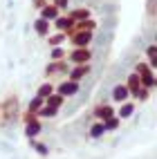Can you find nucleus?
I'll use <instances>...</instances> for the list:
<instances>
[{"mask_svg":"<svg viewBox=\"0 0 157 159\" xmlns=\"http://www.w3.org/2000/svg\"><path fill=\"white\" fill-rule=\"evenodd\" d=\"M58 92H61V97H72V94L79 92V83L76 81H67V83H63L58 88Z\"/></svg>","mask_w":157,"mask_h":159,"instance_id":"1","label":"nucleus"},{"mask_svg":"<svg viewBox=\"0 0 157 159\" xmlns=\"http://www.w3.org/2000/svg\"><path fill=\"white\" fill-rule=\"evenodd\" d=\"M72 61L74 63H85V61H90V52L88 49H76L74 54H72Z\"/></svg>","mask_w":157,"mask_h":159,"instance_id":"2","label":"nucleus"},{"mask_svg":"<svg viewBox=\"0 0 157 159\" xmlns=\"http://www.w3.org/2000/svg\"><path fill=\"white\" fill-rule=\"evenodd\" d=\"M126 97H128V88H126V85H117V88H114V92H112L114 101H123Z\"/></svg>","mask_w":157,"mask_h":159,"instance_id":"3","label":"nucleus"},{"mask_svg":"<svg viewBox=\"0 0 157 159\" xmlns=\"http://www.w3.org/2000/svg\"><path fill=\"white\" fill-rule=\"evenodd\" d=\"M90 38H92V34H90V31H85V34H76L72 40H74V45H88Z\"/></svg>","mask_w":157,"mask_h":159,"instance_id":"4","label":"nucleus"},{"mask_svg":"<svg viewBox=\"0 0 157 159\" xmlns=\"http://www.w3.org/2000/svg\"><path fill=\"white\" fill-rule=\"evenodd\" d=\"M88 72H90V67H88V65H81V67H76L74 72H72V81H79V79H83Z\"/></svg>","mask_w":157,"mask_h":159,"instance_id":"5","label":"nucleus"},{"mask_svg":"<svg viewBox=\"0 0 157 159\" xmlns=\"http://www.w3.org/2000/svg\"><path fill=\"white\" fill-rule=\"evenodd\" d=\"M54 72H65V63H54L47 67V74H54Z\"/></svg>","mask_w":157,"mask_h":159,"instance_id":"6","label":"nucleus"},{"mask_svg":"<svg viewBox=\"0 0 157 159\" xmlns=\"http://www.w3.org/2000/svg\"><path fill=\"white\" fill-rule=\"evenodd\" d=\"M52 92H54V88H52V85H43V88L38 90V97H40V99H45V97H52Z\"/></svg>","mask_w":157,"mask_h":159,"instance_id":"7","label":"nucleus"},{"mask_svg":"<svg viewBox=\"0 0 157 159\" xmlns=\"http://www.w3.org/2000/svg\"><path fill=\"white\" fill-rule=\"evenodd\" d=\"M38 130H40V125H38L36 121H31V123L27 125V134H29V137H34V134H38Z\"/></svg>","mask_w":157,"mask_h":159,"instance_id":"8","label":"nucleus"},{"mask_svg":"<svg viewBox=\"0 0 157 159\" xmlns=\"http://www.w3.org/2000/svg\"><path fill=\"white\" fill-rule=\"evenodd\" d=\"M43 18H56V7H45L43 9Z\"/></svg>","mask_w":157,"mask_h":159,"instance_id":"9","label":"nucleus"},{"mask_svg":"<svg viewBox=\"0 0 157 159\" xmlns=\"http://www.w3.org/2000/svg\"><path fill=\"white\" fill-rule=\"evenodd\" d=\"M103 130H106V125H103V123H97V125L92 128V132H90V134H92V137H99Z\"/></svg>","mask_w":157,"mask_h":159,"instance_id":"10","label":"nucleus"},{"mask_svg":"<svg viewBox=\"0 0 157 159\" xmlns=\"http://www.w3.org/2000/svg\"><path fill=\"white\" fill-rule=\"evenodd\" d=\"M97 114L101 116V119H108V116L112 114V110H110V108H99V110H97Z\"/></svg>","mask_w":157,"mask_h":159,"instance_id":"11","label":"nucleus"},{"mask_svg":"<svg viewBox=\"0 0 157 159\" xmlns=\"http://www.w3.org/2000/svg\"><path fill=\"white\" fill-rule=\"evenodd\" d=\"M40 105H43V99H34V101H31V105H29V110H34V112H38V108H40Z\"/></svg>","mask_w":157,"mask_h":159,"instance_id":"12","label":"nucleus"},{"mask_svg":"<svg viewBox=\"0 0 157 159\" xmlns=\"http://www.w3.org/2000/svg\"><path fill=\"white\" fill-rule=\"evenodd\" d=\"M148 61H150V70L155 65V47H148Z\"/></svg>","mask_w":157,"mask_h":159,"instance_id":"13","label":"nucleus"},{"mask_svg":"<svg viewBox=\"0 0 157 159\" xmlns=\"http://www.w3.org/2000/svg\"><path fill=\"white\" fill-rule=\"evenodd\" d=\"M132 114V105H123L121 108V116H130Z\"/></svg>","mask_w":157,"mask_h":159,"instance_id":"14","label":"nucleus"},{"mask_svg":"<svg viewBox=\"0 0 157 159\" xmlns=\"http://www.w3.org/2000/svg\"><path fill=\"white\" fill-rule=\"evenodd\" d=\"M36 29L40 31V34H43V31L47 29V25H45V20H40V23H36Z\"/></svg>","mask_w":157,"mask_h":159,"instance_id":"15","label":"nucleus"},{"mask_svg":"<svg viewBox=\"0 0 157 159\" xmlns=\"http://www.w3.org/2000/svg\"><path fill=\"white\" fill-rule=\"evenodd\" d=\"M61 56H63V49L61 47H56L54 52H52V58H61Z\"/></svg>","mask_w":157,"mask_h":159,"instance_id":"16","label":"nucleus"},{"mask_svg":"<svg viewBox=\"0 0 157 159\" xmlns=\"http://www.w3.org/2000/svg\"><path fill=\"white\" fill-rule=\"evenodd\" d=\"M114 125H117V119H110V121L106 123V130H112V128H114Z\"/></svg>","mask_w":157,"mask_h":159,"instance_id":"17","label":"nucleus"},{"mask_svg":"<svg viewBox=\"0 0 157 159\" xmlns=\"http://www.w3.org/2000/svg\"><path fill=\"white\" fill-rule=\"evenodd\" d=\"M63 38H65V36H61V34H58V36H54V38H52V45H58Z\"/></svg>","mask_w":157,"mask_h":159,"instance_id":"18","label":"nucleus"},{"mask_svg":"<svg viewBox=\"0 0 157 159\" xmlns=\"http://www.w3.org/2000/svg\"><path fill=\"white\" fill-rule=\"evenodd\" d=\"M56 7H67V0H56Z\"/></svg>","mask_w":157,"mask_h":159,"instance_id":"19","label":"nucleus"}]
</instances>
